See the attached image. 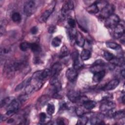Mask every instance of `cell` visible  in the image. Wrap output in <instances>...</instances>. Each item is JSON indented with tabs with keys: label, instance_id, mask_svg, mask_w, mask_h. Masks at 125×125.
<instances>
[{
	"label": "cell",
	"instance_id": "6da1fadb",
	"mask_svg": "<svg viewBox=\"0 0 125 125\" xmlns=\"http://www.w3.org/2000/svg\"><path fill=\"white\" fill-rule=\"evenodd\" d=\"M120 22L118 15L113 14L105 19L104 25L108 28H114Z\"/></svg>",
	"mask_w": 125,
	"mask_h": 125
},
{
	"label": "cell",
	"instance_id": "7a4b0ae2",
	"mask_svg": "<svg viewBox=\"0 0 125 125\" xmlns=\"http://www.w3.org/2000/svg\"><path fill=\"white\" fill-rule=\"evenodd\" d=\"M36 5L34 1L30 0L25 3L23 7V12L26 16L29 17L32 15L36 11Z\"/></svg>",
	"mask_w": 125,
	"mask_h": 125
},
{
	"label": "cell",
	"instance_id": "3957f363",
	"mask_svg": "<svg viewBox=\"0 0 125 125\" xmlns=\"http://www.w3.org/2000/svg\"><path fill=\"white\" fill-rule=\"evenodd\" d=\"M114 10L115 8L112 4H107L102 9L100 16L102 19H106L111 15L113 14Z\"/></svg>",
	"mask_w": 125,
	"mask_h": 125
},
{
	"label": "cell",
	"instance_id": "277c9868",
	"mask_svg": "<svg viewBox=\"0 0 125 125\" xmlns=\"http://www.w3.org/2000/svg\"><path fill=\"white\" fill-rule=\"evenodd\" d=\"M20 101L14 99L10 104L7 106L6 114L8 116H10L16 113L19 109L20 107Z\"/></svg>",
	"mask_w": 125,
	"mask_h": 125
},
{
	"label": "cell",
	"instance_id": "5b68a950",
	"mask_svg": "<svg viewBox=\"0 0 125 125\" xmlns=\"http://www.w3.org/2000/svg\"><path fill=\"white\" fill-rule=\"evenodd\" d=\"M116 104L114 102L110 101H105L101 104L100 109L103 112H110L115 108Z\"/></svg>",
	"mask_w": 125,
	"mask_h": 125
},
{
	"label": "cell",
	"instance_id": "8992f818",
	"mask_svg": "<svg viewBox=\"0 0 125 125\" xmlns=\"http://www.w3.org/2000/svg\"><path fill=\"white\" fill-rule=\"evenodd\" d=\"M125 27L123 23L120 22L113 28V36L117 39L121 38L124 35Z\"/></svg>",
	"mask_w": 125,
	"mask_h": 125
},
{
	"label": "cell",
	"instance_id": "52a82bcc",
	"mask_svg": "<svg viewBox=\"0 0 125 125\" xmlns=\"http://www.w3.org/2000/svg\"><path fill=\"white\" fill-rule=\"evenodd\" d=\"M74 8V3L72 1H66L62 6L61 9V14L63 17H65L68 14L70 11Z\"/></svg>",
	"mask_w": 125,
	"mask_h": 125
},
{
	"label": "cell",
	"instance_id": "ba28073f",
	"mask_svg": "<svg viewBox=\"0 0 125 125\" xmlns=\"http://www.w3.org/2000/svg\"><path fill=\"white\" fill-rule=\"evenodd\" d=\"M105 63L102 60H98L96 61L93 64L90 70L93 73H95L98 71L104 70L103 68L105 66Z\"/></svg>",
	"mask_w": 125,
	"mask_h": 125
},
{
	"label": "cell",
	"instance_id": "9c48e42d",
	"mask_svg": "<svg viewBox=\"0 0 125 125\" xmlns=\"http://www.w3.org/2000/svg\"><path fill=\"white\" fill-rule=\"evenodd\" d=\"M66 77L67 79L71 82H75L78 77V72L77 70L74 68H70L66 71Z\"/></svg>",
	"mask_w": 125,
	"mask_h": 125
},
{
	"label": "cell",
	"instance_id": "30bf717a",
	"mask_svg": "<svg viewBox=\"0 0 125 125\" xmlns=\"http://www.w3.org/2000/svg\"><path fill=\"white\" fill-rule=\"evenodd\" d=\"M67 97L70 101L72 103H76L79 101L81 98L80 93L75 90H70L67 93Z\"/></svg>",
	"mask_w": 125,
	"mask_h": 125
},
{
	"label": "cell",
	"instance_id": "8fae6325",
	"mask_svg": "<svg viewBox=\"0 0 125 125\" xmlns=\"http://www.w3.org/2000/svg\"><path fill=\"white\" fill-rule=\"evenodd\" d=\"M72 58L73 61V68L76 69H79L82 66V63L79 59V53L77 52H74L72 54Z\"/></svg>",
	"mask_w": 125,
	"mask_h": 125
},
{
	"label": "cell",
	"instance_id": "7c38bea8",
	"mask_svg": "<svg viewBox=\"0 0 125 125\" xmlns=\"http://www.w3.org/2000/svg\"><path fill=\"white\" fill-rule=\"evenodd\" d=\"M54 6H53L52 7H50L49 9H47L46 10H45L44 12L42 14V15L40 18V19H39L40 21L41 22H45L48 20V19L49 18V17H50L52 13L53 12L54 10Z\"/></svg>",
	"mask_w": 125,
	"mask_h": 125
},
{
	"label": "cell",
	"instance_id": "4fadbf2b",
	"mask_svg": "<svg viewBox=\"0 0 125 125\" xmlns=\"http://www.w3.org/2000/svg\"><path fill=\"white\" fill-rule=\"evenodd\" d=\"M62 69V65L59 62L54 63L51 69V75L52 77H57L58 75L61 72Z\"/></svg>",
	"mask_w": 125,
	"mask_h": 125
},
{
	"label": "cell",
	"instance_id": "5bb4252c",
	"mask_svg": "<svg viewBox=\"0 0 125 125\" xmlns=\"http://www.w3.org/2000/svg\"><path fill=\"white\" fill-rule=\"evenodd\" d=\"M119 84V81L118 79H113L110 81L104 88V90H112L116 88Z\"/></svg>",
	"mask_w": 125,
	"mask_h": 125
},
{
	"label": "cell",
	"instance_id": "9a60e30c",
	"mask_svg": "<svg viewBox=\"0 0 125 125\" xmlns=\"http://www.w3.org/2000/svg\"><path fill=\"white\" fill-rule=\"evenodd\" d=\"M74 39L76 43L79 46L81 47L83 46L85 43V40L83 36L80 32H76Z\"/></svg>",
	"mask_w": 125,
	"mask_h": 125
},
{
	"label": "cell",
	"instance_id": "2e32d148",
	"mask_svg": "<svg viewBox=\"0 0 125 125\" xmlns=\"http://www.w3.org/2000/svg\"><path fill=\"white\" fill-rule=\"evenodd\" d=\"M105 76L104 70L98 71L94 73L93 76V80L95 83H99L103 79Z\"/></svg>",
	"mask_w": 125,
	"mask_h": 125
},
{
	"label": "cell",
	"instance_id": "e0dca14e",
	"mask_svg": "<svg viewBox=\"0 0 125 125\" xmlns=\"http://www.w3.org/2000/svg\"><path fill=\"white\" fill-rule=\"evenodd\" d=\"M83 104L85 109L87 110H91L95 107L96 103L95 101L88 100L87 99L83 103Z\"/></svg>",
	"mask_w": 125,
	"mask_h": 125
},
{
	"label": "cell",
	"instance_id": "ac0fdd59",
	"mask_svg": "<svg viewBox=\"0 0 125 125\" xmlns=\"http://www.w3.org/2000/svg\"><path fill=\"white\" fill-rule=\"evenodd\" d=\"M31 78H29L25 79L16 87L15 90L16 91H19L20 90H21L24 87H25L28 84H29L31 82Z\"/></svg>",
	"mask_w": 125,
	"mask_h": 125
},
{
	"label": "cell",
	"instance_id": "d6986e66",
	"mask_svg": "<svg viewBox=\"0 0 125 125\" xmlns=\"http://www.w3.org/2000/svg\"><path fill=\"white\" fill-rule=\"evenodd\" d=\"M87 12L91 14H96L99 11V8L96 2L91 4L86 9Z\"/></svg>",
	"mask_w": 125,
	"mask_h": 125
},
{
	"label": "cell",
	"instance_id": "ffe728a7",
	"mask_svg": "<svg viewBox=\"0 0 125 125\" xmlns=\"http://www.w3.org/2000/svg\"><path fill=\"white\" fill-rule=\"evenodd\" d=\"M111 63L118 66H122L124 64V59L123 58H116L114 57L111 61Z\"/></svg>",
	"mask_w": 125,
	"mask_h": 125
},
{
	"label": "cell",
	"instance_id": "44dd1931",
	"mask_svg": "<svg viewBox=\"0 0 125 125\" xmlns=\"http://www.w3.org/2000/svg\"><path fill=\"white\" fill-rule=\"evenodd\" d=\"M91 57V52L87 49H83L81 52V58L82 60L86 61L88 60Z\"/></svg>",
	"mask_w": 125,
	"mask_h": 125
},
{
	"label": "cell",
	"instance_id": "7402d4cb",
	"mask_svg": "<svg viewBox=\"0 0 125 125\" xmlns=\"http://www.w3.org/2000/svg\"><path fill=\"white\" fill-rule=\"evenodd\" d=\"M30 49L32 52L35 53H39L41 51V48L40 46L37 43H30Z\"/></svg>",
	"mask_w": 125,
	"mask_h": 125
},
{
	"label": "cell",
	"instance_id": "603a6c76",
	"mask_svg": "<svg viewBox=\"0 0 125 125\" xmlns=\"http://www.w3.org/2000/svg\"><path fill=\"white\" fill-rule=\"evenodd\" d=\"M112 117L115 119H120L125 117V111L124 110H120L117 112H113L112 114Z\"/></svg>",
	"mask_w": 125,
	"mask_h": 125
},
{
	"label": "cell",
	"instance_id": "cb8c5ba5",
	"mask_svg": "<svg viewBox=\"0 0 125 125\" xmlns=\"http://www.w3.org/2000/svg\"><path fill=\"white\" fill-rule=\"evenodd\" d=\"M106 45L108 48H109L110 49H114V50H118L121 48L120 46L118 44L112 42H106Z\"/></svg>",
	"mask_w": 125,
	"mask_h": 125
},
{
	"label": "cell",
	"instance_id": "d4e9b609",
	"mask_svg": "<svg viewBox=\"0 0 125 125\" xmlns=\"http://www.w3.org/2000/svg\"><path fill=\"white\" fill-rule=\"evenodd\" d=\"M68 54H69V51L67 47L65 46H63V47H62L60 53V55H59L60 58H64L67 56Z\"/></svg>",
	"mask_w": 125,
	"mask_h": 125
},
{
	"label": "cell",
	"instance_id": "484cf974",
	"mask_svg": "<svg viewBox=\"0 0 125 125\" xmlns=\"http://www.w3.org/2000/svg\"><path fill=\"white\" fill-rule=\"evenodd\" d=\"M12 20L13 21L16 23H19L21 20V14L18 12H15L12 15Z\"/></svg>",
	"mask_w": 125,
	"mask_h": 125
},
{
	"label": "cell",
	"instance_id": "4316f807",
	"mask_svg": "<svg viewBox=\"0 0 125 125\" xmlns=\"http://www.w3.org/2000/svg\"><path fill=\"white\" fill-rule=\"evenodd\" d=\"M14 99V98L13 97H7L4 99H3L1 101V103H0V105H1V107L4 106L5 105H7V106L10 104V103Z\"/></svg>",
	"mask_w": 125,
	"mask_h": 125
},
{
	"label": "cell",
	"instance_id": "83f0119b",
	"mask_svg": "<svg viewBox=\"0 0 125 125\" xmlns=\"http://www.w3.org/2000/svg\"><path fill=\"white\" fill-rule=\"evenodd\" d=\"M49 100V97L47 95H43L39 99V104L41 106H43Z\"/></svg>",
	"mask_w": 125,
	"mask_h": 125
},
{
	"label": "cell",
	"instance_id": "f1b7e54d",
	"mask_svg": "<svg viewBox=\"0 0 125 125\" xmlns=\"http://www.w3.org/2000/svg\"><path fill=\"white\" fill-rule=\"evenodd\" d=\"M88 121V118L87 117L84 116L83 115L79 116V118L77 122V124L79 125H85Z\"/></svg>",
	"mask_w": 125,
	"mask_h": 125
},
{
	"label": "cell",
	"instance_id": "f546056e",
	"mask_svg": "<svg viewBox=\"0 0 125 125\" xmlns=\"http://www.w3.org/2000/svg\"><path fill=\"white\" fill-rule=\"evenodd\" d=\"M30 43L27 42H21L20 45V48L22 51H26L27 50L30 48Z\"/></svg>",
	"mask_w": 125,
	"mask_h": 125
},
{
	"label": "cell",
	"instance_id": "4dcf8cb0",
	"mask_svg": "<svg viewBox=\"0 0 125 125\" xmlns=\"http://www.w3.org/2000/svg\"><path fill=\"white\" fill-rule=\"evenodd\" d=\"M55 106L53 104H48L47 107L46 108V111L48 115H52L54 113L55 111Z\"/></svg>",
	"mask_w": 125,
	"mask_h": 125
},
{
	"label": "cell",
	"instance_id": "1f68e13d",
	"mask_svg": "<svg viewBox=\"0 0 125 125\" xmlns=\"http://www.w3.org/2000/svg\"><path fill=\"white\" fill-rule=\"evenodd\" d=\"M61 42V40L59 37H55L52 41V45L55 47H58L60 45Z\"/></svg>",
	"mask_w": 125,
	"mask_h": 125
},
{
	"label": "cell",
	"instance_id": "d6a6232c",
	"mask_svg": "<svg viewBox=\"0 0 125 125\" xmlns=\"http://www.w3.org/2000/svg\"><path fill=\"white\" fill-rule=\"evenodd\" d=\"M104 58L107 61L109 62H110L115 57L112 53L106 51L104 52Z\"/></svg>",
	"mask_w": 125,
	"mask_h": 125
},
{
	"label": "cell",
	"instance_id": "836d02e7",
	"mask_svg": "<svg viewBox=\"0 0 125 125\" xmlns=\"http://www.w3.org/2000/svg\"><path fill=\"white\" fill-rule=\"evenodd\" d=\"M68 24L70 28H74L76 26V22L75 20L73 18H69L67 21Z\"/></svg>",
	"mask_w": 125,
	"mask_h": 125
},
{
	"label": "cell",
	"instance_id": "e575fe53",
	"mask_svg": "<svg viewBox=\"0 0 125 125\" xmlns=\"http://www.w3.org/2000/svg\"><path fill=\"white\" fill-rule=\"evenodd\" d=\"M47 116L46 115L45 113L44 112H42L40 114V121L42 123H43L44 122H45Z\"/></svg>",
	"mask_w": 125,
	"mask_h": 125
},
{
	"label": "cell",
	"instance_id": "d590c367",
	"mask_svg": "<svg viewBox=\"0 0 125 125\" xmlns=\"http://www.w3.org/2000/svg\"><path fill=\"white\" fill-rule=\"evenodd\" d=\"M76 114L79 116H81L83 115V110L80 107H78L76 109Z\"/></svg>",
	"mask_w": 125,
	"mask_h": 125
},
{
	"label": "cell",
	"instance_id": "8d00e7d4",
	"mask_svg": "<svg viewBox=\"0 0 125 125\" xmlns=\"http://www.w3.org/2000/svg\"><path fill=\"white\" fill-rule=\"evenodd\" d=\"M56 30V27L54 25H51L49 27L48 29V31L49 33L50 34H52V33H54Z\"/></svg>",
	"mask_w": 125,
	"mask_h": 125
},
{
	"label": "cell",
	"instance_id": "74e56055",
	"mask_svg": "<svg viewBox=\"0 0 125 125\" xmlns=\"http://www.w3.org/2000/svg\"><path fill=\"white\" fill-rule=\"evenodd\" d=\"M38 31V28L37 26H33L30 29V32L33 35L36 34Z\"/></svg>",
	"mask_w": 125,
	"mask_h": 125
},
{
	"label": "cell",
	"instance_id": "f35d334b",
	"mask_svg": "<svg viewBox=\"0 0 125 125\" xmlns=\"http://www.w3.org/2000/svg\"><path fill=\"white\" fill-rule=\"evenodd\" d=\"M27 95H21L19 98V101L20 102H23L25 101L27 99Z\"/></svg>",
	"mask_w": 125,
	"mask_h": 125
},
{
	"label": "cell",
	"instance_id": "ab89813d",
	"mask_svg": "<svg viewBox=\"0 0 125 125\" xmlns=\"http://www.w3.org/2000/svg\"><path fill=\"white\" fill-rule=\"evenodd\" d=\"M0 34L1 35H2L3 33H4V22H2V21L0 23Z\"/></svg>",
	"mask_w": 125,
	"mask_h": 125
},
{
	"label": "cell",
	"instance_id": "60d3db41",
	"mask_svg": "<svg viewBox=\"0 0 125 125\" xmlns=\"http://www.w3.org/2000/svg\"><path fill=\"white\" fill-rule=\"evenodd\" d=\"M57 124L58 125H64V123L62 119H58L57 120Z\"/></svg>",
	"mask_w": 125,
	"mask_h": 125
},
{
	"label": "cell",
	"instance_id": "b9f144b4",
	"mask_svg": "<svg viewBox=\"0 0 125 125\" xmlns=\"http://www.w3.org/2000/svg\"><path fill=\"white\" fill-rule=\"evenodd\" d=\"M121 75L123 77V78H125V69H123L121 70Z\"/></svg>",
	"mask_w": 125,
	"mask_h": 125
},
{
	"label": "cell",
	"instance_id": "7bdbcfd3",
	"mask_svg": "<svg viewBox=\"0 0 125 125\" xmlns=\"http://www.w3.org/2000/svg\"><path fill=\"white\" fill-rule=\"evenodd\" d=\"M14 122V120L13 119H11L10 120H9L8 121V123H13Z\"/></svg>",
	"mask_w": 125,
	"mask_h": 125
},
{
	"label": "cell",
	"instance_id": "ee69618b",
	"mask_svg": "<svg viewBox=\"0 0 125 125\" xmlns=\"http://www.w3.org/2000/svg\"><path fill=\"white\" fill-rule=\"evenodd\" d=\"M122 102H123V103L124 104V102H125V100H124V99H125V96L124 95L123 97H122Z\"/></svg>",
	"mask_w": 125,
	"mask_h": 125
}]
</instances>
